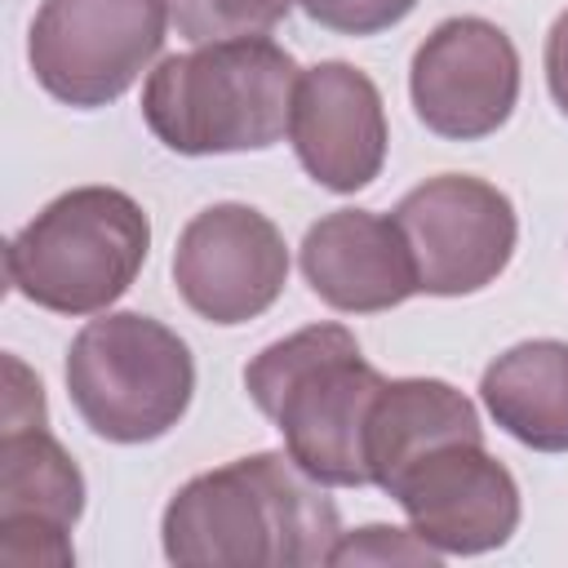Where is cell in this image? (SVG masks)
Listing matches in <instances>:
<instances>
[{
    "label": "cell",
    "mask_w": 568,
    "mask_h": 568,
    "mask_svg": "<svg viewBox=\"0 0 568 568\" xmlns=\"http://www.w3.org/2000/svg\"><path fill=\"white\" fill-rule=\"evenodd\" d=\"M546 84H550L559 111L568 115V9L555 18V27L546 36Z\"/></svg>",
    "instance_id": "20"
},
{
    "label": "cell",
    "mask_w": 568,
    "mask_h": 568,
    "mask_svg": "<svg viewBox=\"0 0 568 568\" xmlns=\"http://www.w3.org/2000/svg\"><path fill=\"white\" fill-rule=\"evenodd\" d=\"M84 510V479L67 448L44 430L4 426L0 435V559L13 568L75 559L71 528Z\"/></svg>",
    "instance_id": "12"
},
{
    "label": "cell",
    "mask_w": 568,
    "mask_h": 568,
    "mask_svg": "<svg viewBox=\"0 0 568 568\" xmlns=\"http://www.w3.org/2000/svg\"><path fill=\"white\" fill-rule=\"evenodd\" d=\"M479 395L510 439L537 453H568V342L510 346L484 368Z\"/></svg>",
    "instance_id": "15"
},
{
    "label": "cell",
    "mask_w": 568,
    "mask_h": 568,
    "mask_svg": "<svg viewBox=\"0 0 568 568\" xmlns=\"http://www.w3.org/2000/svg\"><path fill=\"white\" fill-rule=\"evenodd\" d=\"M302 275L320 302L346 315H377L422 293L404 231L368 209L324 213L302 240Z\"/></svg>",
    "instance_id": "13"
},
{
    "label": "cell",
    "mask_w": 568,
    "mask_h": 568,
    "mask_svg": "<svg viewBox=\"0 0 568 568\" xmlns=\"http://www.w3.org/2000/svg\"><path fill=\"white\" fill-rule=\"evenodd\" d=\"M44 422V390L22 368V359L4 355V426H31Z\"/></svg>",
    "instance_id": "19"
},
{
    "label": "cell",
    "mask_w": 568,
    "mask_h": 568,
    "mask_svg": "<svg viewBox=\"0 0 568 568\" xmlns=\"http://www.w3.org/2000/svg\"><path fill=\"white\" fill-rule=\"evenodd\" d=\"M408 93L417 120L448 138L475 142L497 133L519 98V53L488 18H448L413 53Z\"/></svg>",
    "instance_id": "9"
},
{
    "label": "cell",
    "mask_w": 568,
    "mask_h": 568,
    "mask_svg": "<svg viewBox=\"0 0 568 568\" xmlns=\"http://www.w3.org/2000/svg\"><path fill=\"white\" fill-rule=\"evenodd\" d=\"M151 222L115 186H75L49 200L4 248L13 293L53 315H102L142 275Z\"/></svg>",
    "instance_id": "4"
},
{
    "label": "cell",
    "mask_w": 568,
    "mask_h": 568,
    "mask_svg": "<svg viewBox=\"0 0 568 568\" xmlns=\"http://www.w3.org/2000/svg\"><path fill=\"white\" fill-rule=\"evenodd\" d=\"M164 0H44L31 18L27 58L40 89L67 106H106L160 58Z\"/></svg>",
    "instance_id": "6"
},
{
    "label": "cell",
    "mask_w": 568,
    "mask_h": 568,
    "mask_svg": "<svg viewBox=\"0 0 568 568\" xmlns=\"http://www.w3.org/2000/svg\"><path fill=\"white\" fill-rule=\"evenodd\" d=\"M288 142L302 169L337 195L368 186L386 164V106L351 62H320L297 75Z\"/></svg>",
    "instance_id": "11"
},
{
    "label": "cell",
    "mask_w": 568,
    "mask_h": 568,
    "mask_svg": "<svg viewBox=\"0 0 568 568\" xmlns=\"http://www.w3.org/2000/svg\"><path fill=\"white\" fill-rule=\"evenodd\" d=\"M444 555L430 550L413 528H386V524H368L351 537H342L333 546L328 564H439Z\"/></svg>",
    "instance_id": "17"
},
{
    "label": "cell",
    "mask_w": 568,
    "mask_h": 568,
    "mask_svg": "<svg viewBox=\"0 0 568 568\" xmlns=\"http://www.w3.org/2000/svg\"><path fill=\"white\" fill-rule=\"evenodd\" d=\"M390 497L404 506L408 528L439 555H484L519 528V484L475 439L417 457Z\"/></svg>",
    "instance_id": "10"
},
{
    "label": "cell",
    "mask_w": 568,
    "mask_h": 568,
    "mask_svg": "<svg viewBox=\"0 0 568 568\" xmlns=\"http://www.w3.org/2000/svg\"><path fill=\"white\" fill-rule=\"evenodd\" d=\"M173 284L200 320L222 328L248 324L288 284L284 235L253 204H209L178 235Z\"/></svg>",
    "instance_id": "8"
},
{
    "label": "cell",
    "mask_w": 568,
    "mask_h": 568,
    "mask_svg": "<svg viewBox=\"0 0 568 568\" xmlns=\"http://www.w3.org/2000/svg\"><path fill=\"white\" fill-rule=\"evenodd\" d=\"M297 75L266 36L200 44L146 75L142 120L178 155L266 151L288 133Z\"/></svg>",
    "instance_id": "3"
},
{
    "label": "cell",
    "mask_w": 568,
    "mask_h": 568,
    "mask_svg": "<svg viewBox=\"0 0 568 568\" xmlns=\"http://www.w3.org/2000/svg\"><path fill=\"white\" fill-rule=\"evenodd\" d=\"M164 4L173 31L191 44L266 36L293 9V0H164Z\"/></svg>",
    "instance_id": "16"
},
{
    "label": "cell",
    "mask_w": 568,
    "mask_h": 568,
    "mask_svg": "<svg viewBox=\"0 0 568 568\" xmlns=\"http://www.w3.org/2000/svg\"><path fill=\"white\" fill-rule=\"evenodd\" d=\"M67 395L98 439L151 444L182 422L195 395V359L160 320L115 311L75 333Z\"/></svg>",
    "instance_id": "5"
},
{
    "label": "cell",
    "mask_w": 568,
    "mask_h": 568,
    "mask_svg": "<svg viewBox=\"0 0 568 568\" xmlns=\"http://www.w3.org/2000/svg\"><path fill=\"white\" fill-rule=\"evenodd\" d=\"M297 4L311 22L337 36H377L417 9V0H297Z\"/></svg>",
    "instance_id": "18"
},
{
    "label": "cell",
    "mask_w": 568,
    "mask_h": 568,
    "mask_svg": "<svg viewBox=\"0 0 568 568\" xmlns=\"http://www.w3.org/2000/svg\"><path fill=\"white\" fill-rule=\"evenodd\" d=\"M457 439L484 444L479 413L457 386H448L439 377L382 382V390L368 408V426H364L368 479L382 493H390L417 457H426L439 444H457Z\"/></svg>",
    "instance_id": "14"
},
{
    "label": "cell",
    "mask_w": 568,
    "mask_h": 568,
    "mask_svg": "<svg viewBox=\"0 0 568 568\" xmlns=\"http://www.w3.org/2000/svg\"><path fill=\"white\" fill-rule=\"evenodd\" d=\"M164 555L182 568H311L342 541L337 506L288 453L195 475L164 506Z\"/></svg>",
    "instance_id": "1"
},
{
    "label": "cell",
    "mask_w": 568,
    "mask_h": 568,
    "mask_svg": "<svg viewBox=\"0 0 568 568\" xmlns=\"http://www.w3.org/2000/svg\"><path fill=\"white\" fill-rule=\"evenodd\" d=\"M382 373L359 355L342 324H311L271 342L248 368L253 404L284 435V453L324 488H364V426L382 390Z\"/></svg>",
    "instance_id": "2"
},
{
    "label": "cell",
    "mask_w": 568,
    "mask_h": 568,
    "mask_svg": "<svg viewBox=\"0 0 568 568\" xmlns=\"http://www.w3.org/2000/svg\"><path fill=\"white\" fill-rule=\"evenodd\" d=\"M395 226L408 240L417 284L435 297L488 288L515 253V204L484 178L439 173L395 204Z\"/></svg>",
    "instance_id": "7"
}]
</instances>
